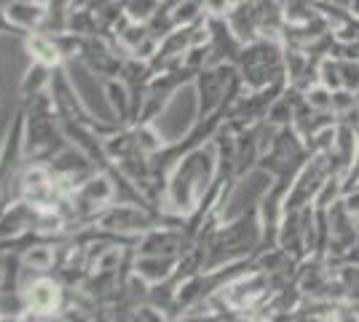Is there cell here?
I'll return each mask as SVG.
<instances>
[{"instance_id": "obj_1", "label": "cell", "mask_w": 359, "mask_h": 322, "mask_svg": "<svg viewBox=\"0 0 359 322\" xmlns=\"http://www.w3.org/2000/svg\"><path fill=\"white\" fill-rule=\"evenodd\" d=\"M57 288L51 285V282H41V285H35V290L30 293V304L35 309H54L57 307Z\"/></svg>"}, {"instance_id": "obj_2", "label": "cell", "mask_w": 359, "mask_h": 322, "mask_svg": "<svg viewBox=\"0 0 359 322\" xmlns=\"http://www.w3.org/2000/svg\"><path fill=\"white\" fill-rule=\"evenodd\" d=\"M32 48L38 51V57H41L43 62H57V51H54V46H48V43L41 41V38L32 41Z\"/></svg>"}]
</instances>
